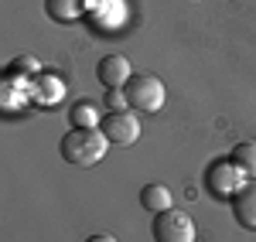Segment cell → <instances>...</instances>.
I'll return each instance as SVG.
<instances>
[{
  "label": "cell",
  "mask_w": 256,
  "mask_h": 242,
  "mask_svg": "<svg viewBox=\"0 0 256 242\" xmlns=\"http://www.w3.org/2000/svg\"><path fill=\"white\" fill-rule=\"evenodd\" d=\"M140 205H144L147 212L158 215V212H164V208H171L174 202H171V191H168L164 184H147V188L140 191Z\"/></svg>",
  "instance_id": "9"
},
{
  "label": "cell",
  "mask_w": 256,
  "mask_h": 242,
  "mask_svg": "<svg viewBox=\"0 0 256 242\" xmlns=\"http://www.w3.org/2000/svg\"><path fill=\"white\" fill-rule=\"evenodd\" d=\"M232 164H236L246 178H256V140L239 143L236 150H232Z\"/></svg>",
  "instance_id": "10"
},
{
  "label": "cell",
  "mask_w": 256,
  "mask_h": 242,
  "mask_svg": "<svg viewBox=\"0 0 256 242\" xmlns=\"http://www.w3.org/2000/svg\"><path fill=\"white\" fill-rule=\"evenodd\" d=\"M44 10L52 20L62 24H76L82 17V0H44Z\"/></svg>",
  "instance_id": "8"
},
{
  "label": "cell",
  "mask_w": 256,
  "mask_h": 242,
  "mask_svg": "<svg viewBox=\"0 0 256 242\" xmlns=\"http://www.w3.org/2000/svg\"><path fill=\"white\" fill-rule=\"evenodd\" d=\"M106 106H110V113H113V109H126V96H123V89H120V92H110V96H106Z\"/></svg>",
  "instance_id": "13"
},
{
  "label": "cell",
  "mask_w": 256,
  "mask_h": 242,
  "mask_svg": "<svg viewBox=\"0 0 256 242\" xmlns=\"http://www.w3.org/2000/svg\"><path fill=\"white\" fill-rule=\"evenodd\" d=\"M68 123H76V126H99V113L92 102H76L72 106V113H68Z\"/></svg>",
  "instance_id": "11"
},
{
  "label": "cell",
  "mask_w": 256,
  "mask_h": 242,
  "mask_svg": "<svg viewBox=\"0 0 256 242\" xmlns=\"http://www.w3.org/2000/svg\"><path fill=\"white\" fill-rule=\"evenodd\" d=\"M96 75H99V82H102V89H106V92H120L126 82L134 79L130 61L123 58V55H106V58L99 61Z\"/></svg>",
  "instance_id": "6"
},
{
  "label": "cell",
  "mask_w": 256,
  "mask_h": 242,
  "mask_svg": "<svg viewBox=\"0 0 256 242\" xmlns=\"http://www.w3.org/2000/svg\"><path fill=\"white\" fill-rule=\"evenodd\" d=\"M232 215L242 229H256V178L239 184V191L232 195Z\"/></svg>",
  "instance_id": "7"
},
{
  "label": "cell",
  "mask_w": 256,
  "mask_h": 242,
  "mask_svg": "<svg viewBox=\"0 0 256 242\" xmlns=\"http://www.w3.org/2000/svg\"><path fill=\"white\" fill-rule=\"evenodd\" d=\"M154 242H195V222L181 208H164L154 215Z\"/></svg>",
  "instance_id": "3"
},
{
  "label": "cell",
  "mask_w": 256,
  "mask_h": 242,
  "mask_svg": "<svg viewBox=\"0 0 256 242\" xmlns=\"http://www.w3.org/2000/svg\"><path fill=\"white\" fill-rule=\"evenodd\" d=\"M99 130L110 140V147H134L140 140V120L134 109H113V113H106L102 123H99Z\"/></svg>",
  "instance_id": "4"
},
{
  "label": "cell",
  "mask_w": 256,
  "mask_h": 242,
  "mask_svg": "<svg viewBox=\"0 0 256 242\" xmlns=\"http://www.w3.org/2000/svg\"><path fill=\"white\" fill-rule=\"evenodd\" d=\"M106 147H110V140L102 137L99 126H72L58 143L62 157L68 164H76V167H92V164H99L106 157Z\"/></svg>",
  "instance_id": "1"
},
{
  "label": "cell",
  "mask_w": 256,
  "mask_h": 242,
  "mask_svg": "<svg viewBox=\"0 0 256 242\" xmlns=\"http://www.w3.org/2000/svg\"><path fill=\"white\" fill-rule=\"evenodd\" d=\"M38 58H31V55H20V58H14L10 61V65H7V75H10V79H18V75H31V79H34V75H38Z\"/></svg>",
  "instance_id": "12"
},
{
  "label": "cell",
  "mask_w": 256,
  "mask_h": 242,
  "mask_svg": "<svg viewBox=\"0 0 256 242\" xmlns=\"http://www.w3.org/2000/svg\"><path fill=\"white\" fill-rule=\"evenodd\" d=\"M242 178H246V174H242L232 161H216L208 167V191H212L216 198H229V195L239 191Z\"/></svg>",
  "instance_id": "5"
},
{
  "label": "cell",
  "mask_w": 256,
  "mask_h": 242,
  "mask_svg": "<svg viewBox=\"0 0 256 242\" xmlns=\"http://www.w3.org/2000/svg\"><path fill=\"white\" fill-rule=\"evenodd\" d=\"M123 96H126V106L134 113H158L160 106H164V82L158 75L137 72L134 79L123 85Z\"/></svg>",
  "instance_id": "2"
},
{
  "label": "cell",
  "mask_w": 256,
  "mask_h": 242,
  "mask_svg": "<svg viewBox=\"0 0 256 242\" xmlns=\"http://www.w3.org/2000/svg\"><path fill=\"white\" fill-rule=\"evenodd\" d=\"M86 242H116V239H113L110 232H96V236H89Z\"/></svg>",
  "instance_id": "14"
}]
</instances>
